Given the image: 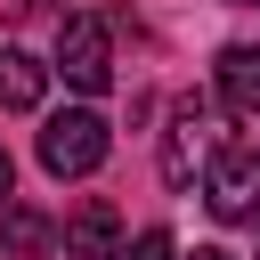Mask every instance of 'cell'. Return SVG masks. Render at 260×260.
Instances as JSON below:
<instances>
[{"label":"cell","instance_id":"1","mask_svg":"<svg viewBox=\"0 0 260 260\" xmlns=\"http://www.w3.org/2000/svg\"><path fill=\"white\" fill-rule=\"evenodd\" d=\"M219 146H228V138H219V106H211V98H179V106H171V130H162V179H171V187H195V179L219 162Z\"/></svg>","mask_w":260,"mask_h":260},{"label":"cell","instance_id":"2","mask_svg":"<svg viewBox=\"0 0 260 260\" xmlns=\"http://www.w3.org/2000/svg\"><path fill=\"white\" fill-rule=\"evenodd\" d=\"M106 114H89V106H65V114H49L41 122V171L49 179H89L98 162H106Z\"/></svg>","mask_w":260,"mask_h":260},{"label":"cell","instance_id":"3","mask_svg":"<svg viewBox=\"0 0 260 260\" xmlns=\"http://www.w3.org/2000/svg\"><path fill=\"white\" fill-rule=\"evenodd\" d=\"M203 203L228 228H260V146H219V162L203 171Z\"/></svg>","mask_w":260,"mask_h":260},{"label":"cell","instance_id":"4","mask_svg":"<svg viewBox=\"0 0 260 260\" xmlns=\"http://www.w3.org/2000/svg\"><path fill=\"white\" fill-rule=\"evenodd\" d=\"M57 73H65L81 98H98V89L114 81V24H106V16H65V32H57Z\"/></svg>","mask_w":260,"mask_h":260},{"label":"cell","instance_id":"5","mask_svg":"<svg viewBox=\"0 0 260 260\" xmlns=\"http://www.w3.org/2000/svg\"><path fill=\"white\" fill-rule=\"evenodd\" d=\"M57 244H65V260H114V252H122V211H114L106 195H89V203L65 219Z\"/></svg>","mask_w":260,"mask_h":260},{"label":"cell","instance_id":"6","mask_svg":"<svg viewBox=\"0 0 260 260\" xmlns=\"http://www.w3.org/2000/svg\"><path fill=\"white\" fill-rule=\"evenodd\" d=\"M211 73H219V98H228V114L260 122V49H252V41H228Z\"/></svg>","mask_w":260,"mask_h":260},{"label":"cell","instance_id":"7","mask_svg":"<svg viewBox=\"0 0 260 260\" xmlns=\"http://www.w3.org/2000/svg\"><path fill=\"white\" fill-rule=\"evenodd\" d=\"M41 98H49V65L32 49H16V41H0V106L8 114H32Z\"/></svg>","mask_w":260,"mask_h":260},{"label":"cell","instance_id":"8","mask_svg":"<svg viewBox=\"0 0 260 260\" xmlns=\"http://www.w3.org/2000/svg\"><path fill=\"white\" fill-rule=\"evenodd\" d=\"M0 244H8V260H57V228L32 203H0Z\"/></svg>","mask_w":260,"mask_h":260},{"label":"cell","instance_id":"9","mask_svg":"<svg viewBox=\"0 0 260 260\" xmlns=\"http://www.w3.org/2000/svg\"><path fill=\"white\" fill-rule=\"evenodd\" d=\"M114 260H179V244H171V228H138Z\"/></svg>","mask_w":260,"mask_h":260},{"label":"cell","instance_id":"10","mask_svg":"<svg viewBox=\"0 0 260 260\" xmlns=\"http://www.w3.org/2000/svg\"><path fill=\"white\" fill-rule=\"evenodd\" d=\"M16 195V162H8V146H0V203Z\"/></svg>","mask_w":260,"mask_h":260},{"label":"cell","instance_id":"11","mask_svg":"<svg viewBox=\"0 0 260 260\" xmlns=\"http://www.w3.org/2000/svg\"><path fill=\"white\" fill-rule=\"evenodd\" d=\"M179 260H228V252H219V244H195V252H179Z\"/></svg>","mask_w":260,"mask_h":260},{"label":"cell","instance_id":"12","mask_svg":"<svg viewBox=\"0 0 260 260\" xmlns=\"http://www.w3.org/2000/svg\"><path fill=\"white\" fill-rule=\"evenodd\" d=\"M16 8H57V0H16Z\"/></svg>","mask_w":260,"mask_h":260},{"label":"cell","instance_id":"13","mask_svg":"<svg viewBox=\"0 0 260 260\" xmlns=\"http://www.w3.org/2000/svg\"><path fill=\"white\" fill-rule=\"evenodd\" d=\"M236 8H252V0H236Z\"/></svg>","mask_w":260,"mask_h":260}]
</instances>
